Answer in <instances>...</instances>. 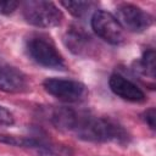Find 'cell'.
<instances>
[{"instance_id": "13", "label": "cell", "mask_w": 156, "mask_h": 156, "mask_svg": "<svg viewBox=\"0 0 156 156\" xmlns=\"http://www.w3.org/2000/svg\"><path fill=\"white\" fill-rule=\"evenodd\" d=\"M138 67H139L138 71L143 72V74L154 79L155 77V51L152 49L146 50L143 54V57L138 63Z\"/></svg>"}, {"instance_id": "15", "label": "cell", "mask_w": 156, "mask_h": 156, "mask_svg": "<svg viewBox=\"0 0 156 156\" xmlns=\"http://www.w3.org/2000/svg\"><path fill=\"white\" fill-rule=\"evenodd\" d=\"M17 1L12 0H0V15H10L18 7Z\"/></svg>"}, {"instance_id": "16", "label": "cell", "mask_w": 156, "mask_h": 156, "mask_svg": "<svg viewBox=\"0 0 156 156\" xmlns=\"http://www.w3.org/2000/svg\"><path fill=\"white\" fill-rule=\"evenodd\" d=\"M143 119L145 121V123L152 129L155 130V119H156V112H155V108L151 107L149 110H146L144 113H143Z\"/></svg>"}, {"instance_id": "10", "label": "cell", "mask_w": 156, "mask_h": 156, "mask_svg": "<svg viewBox=\"0 0 156 156\" xmlns=\"http://www.w3.org/2000/svg\"><path fill=\"white\" fill-rule=\"evenodd\" d=\"M63 40H65L66 46L76 55H82L87 52L91 43L90 37L78 28H72L71 30H68Z\"/></svg>"}, {"instance_id": "14", "label": "cell", "mask_w": 156, "mask_h": 156, "mask_svg": "<svg viewBox=\"0 0 156 156\" xmlns=\"http://www.w3.org/2000/svg\"><path fill=\"white\" fill-rule=\"evenodd\" d=\"M15 123V117L10 110L0 105V126H12Z\"/></svg>"}, {"instance_id": "3", "label": "cell", "mask_w": 156, "mask_h": 156, "mask_svg": "<svg viewBox=\"0 0 156 156\" xmlns=\"http://www.w3.org/2000/svg\"><path fill=\"white\" fill-rule=\"evenodd\" d=\"M26 48L29 57L38 65L52 69L65 68L63 57L50 40L39 35L30 37L27 40Z\"/></svg>"}, {"instance_id": "7", "label": "cell", "mask_w": 156, "mask_h": 156, "mask_svg": "<svg viewBox=\"0 0 156 156\" xmlns=\"http://www.w3.org/2000/svg\"><path fill=\"white\" fill-rule=\"evenodd\" d=\"M108 85L112 93L123 100L130 102H143L145 100L144 91L132 80L121 74H112L108 79Z\"/></svg>"}, {"instance_id": "4", "label": "cell", "mask_w": 156, "mask_h": 156, "mask_svg": "<svg viewBox=\"0 0 156 156\" xmlns=\"http://www.w3.org/2000/svg\"><path fill=\"white\" fill-rule=\"evenodd\" d=\"M43 87L48 94L63 102H79L88 95L87 87L74 79L65 78H46Z\"/></svg>"}, {"instance_id": "1", "label": "cell", "mask_w": 156, "mask_h": 156, "mask_svg": "<svg viewBox=\"0 0 156 156\" xmlns=\"http://www.w3.org/2000/svg\"><path fill=\"white\" fill-rule=\"evenodd\" d=\"M76 135L87 141L124 143L127 140L126 130L115 121L104 117L82 115L74 130Z\"/></svg>"}, {"instance_id": "9", "label": "cell", "mask_w": 156, "mask_h": 156, "mask_svg": "<svg viewBox=\"0 0 156 156\" xmlns=\"http://www.w3.org/2000/svg\"><path fill=\"white\" fill-rule=\"evenodd\" d=\"M83 113H79L69 107H56L50 115L51 122L60 129L74 130Z\"/></svg>"}, {"instance_id": "11", "label": "cell", "mask_w": 156, "mask_h": 156, "mask_svg": "<svg viewBox=\"0 0 156 156\" xmlns=\"http://www.w3.org/2000/svg\"><path fill=\"white\" fill-rule=\"evenodd\" d=\"M37 149L39 156H73V150L63 144L41 141Z\"/></svg>"}, {"instance_id": "5", "label": "cell", "mask_w": 156, "mask_h": 156, "mask_svg": "<svg viewBox=\"0 0 156 156\" xmlns=\"http://www.w3.org/2000/svg\"><path fill=\"white\" fill-rule=\"evenodd\" d=\"M93 30L104 39L106 43L112 45H119L124 41V29L117 21V18L104 10H98L91 17Z\"/></svg>"}, {"instance_id": "2", "label": "cell", "mask_w": 156, "mask_h": 156, "mask_svg": "<svg viewBox=\"0 0 156 156\" xmlns=\"http://www.w3.org/2000/svg\"><path fill=\"white\" fill-rule=\"evenodd\" d=\"M23 17L27 23L39 28H51L62 21L58 7L45 0H29L23 4Z\"/></svg>"}, {"instance_id": "6", "label": "cell", "mask_w": 156, "mask_h": 156, "mask_svg": "<svg viewBox=\"0 0 156 156\" xmlns=\"http://www.w3.org/2000/svg\"><path fill=\"white\" fill-rule=\"evenodd\" d=\"M117 21L130 32H143L152 24V16L133 4H121L116 9Z\"/></svg>"}, {"instance_id": "12", "label": "cell", "mask_w": 156, "mask_h": 156, "mask_svg": "<svg viewBox=\"0 0 156 156\" xmlns=\"http://www.w3.org/2000/svg\"><path fill=\"white\" fill-rule=\"evenodd\" d=\"M60 4L74 17L85 16L94 5V2L91 1H79V0L78 1H61Z\"/></svg>"}, {"instance_id": "8", "label": "cell", "mask_w": 156, "mask_h": 156, "mask_svg": "<svg viewBox=\"0 0 156 156\" xmlns=\"http://www.w3.org/2000/svg\"><path fill=\"white\" fill-rule=\"evenodd\" d=\"M27 77L23 72L11 66L0 67V90L5 93H22L27 89Z\"/></svg>"}]
</instances>
